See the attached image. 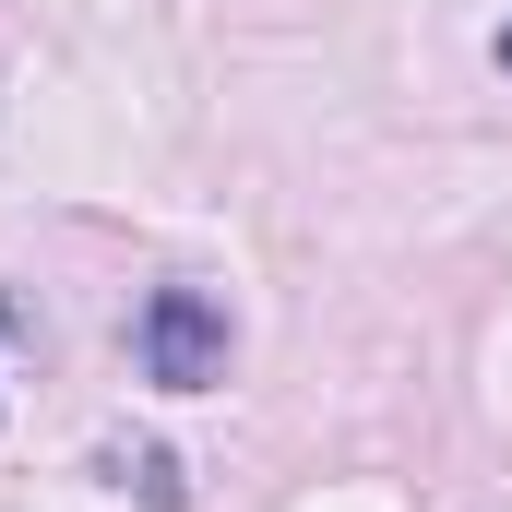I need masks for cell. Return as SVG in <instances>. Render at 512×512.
<instances>
[{
    "instance_id": "1",
    "label": "cell",
    "mask_w": 512,
    "mask_h": 512,
    "mask_svg": "<svg viewBox=\"0 0 512 512\" xmlns=\"http://www.w3.org/2000/svg\"><path fill=\"white\" fill-rule=\"evenodd\" d=\"M227 370V310L203 286H155L143 298V382L155 393H203Z\"/></svg>"
},
{
    "instance_id": "2",
    "label": "cell",
    "mask_w": 512,
    "mask_h": 512,
    "mask_svg": "<svg viewBox=\"0 0 512 512\" xmlns=\"http://www.w3.org/2000/svg\"><path fill=\"white\" fill-rule=\"evenodd\" d=\"M120 489H143L155 512H179V453H155V441H143V453H120Z\"/></svg>"
},
{
    "instance_id": "3",
    "label": "cell",
    "mask_w": 512,
    "mask_h": 512,
    "mask_svg": "<svg viewBox=\"0 0 512 512\" xmlns=\"http://www.w3.org/2000/svg\"><path fill=\"white\" fill-rule=\"evenodd\" d=\"M489 60H501V72H512V24H501V36H489Z\"/></svg>"
}]
</instances>
